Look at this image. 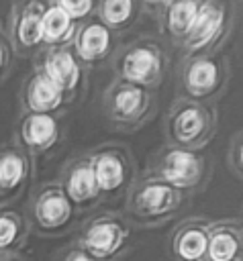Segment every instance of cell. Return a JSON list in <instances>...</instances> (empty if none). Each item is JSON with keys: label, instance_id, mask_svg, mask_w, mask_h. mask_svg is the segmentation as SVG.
Returning a JSON list of instances; mask_svg holds the SVG:
<instances>
[{"label": "cell", "instance_id": "6da1fadb", "mask_svg": "<svg viewBox=\"0 0 243 261\" xmlns=\"http://www.w3.org/2000/svg\"><path fill=\"white\" fill-rule=\"evenodd\" d=\"M74 243L96 261H118L131 249V226L118 214H100L80 228Z\"/></svg>", "mask_w": 243, "mask_h": 261}, {"label": "cell", "instance_id": "7a4b0ae2", "mask_svg": "<svg viewBox=\"0 0 243 261\" xmlns=\"http://www.w3.org/2000/svg\"><path fill=\"white\" fill-rule=\"evenodd\" d=\"M182 200L180 190L172 188L159 177H147L133 188L127 212L141 226H157L167 222L180 210Z\"/></svg>", "mask_w": 243, "mask_h": 261}, {"label": "cell", "instance_id": "3957f363", "mask_svg": "<svg viewBox=\"0 0 243 261\" xmlns=\"http://www.w3.org/2000/svg\"><path fill=\"white\" fill-rule=\"evenodd\" d=\"M76 206L59 186H45L31 202V228L41 237H59L71 228Z\"/></svg>", "mask_w": 243, "mask_h": 261}, {"label": "cell", "instance_id": "277c9868", "mask_svg": "<svg viewBox=\"0 0 243 261\" xmlns=\"http://www.w3.org/2000/svg\"><path fill=\"white\" fill-rule=\"evenodd\" d=\"M202 175H204V163L194 151L172 149L159 161L157 177L180 192L196 188Z\"/></svg>", "mask_w": 243, "mask_h": 261}, {"label": "cell", "instance_id": "5b68a950", "mask_svg": "<svg viewBox=\"0 0 243 261\" xmlns=\"http://www.w3.org/2000/svg\"><path fill=\"white\" fill-rule=\"evenodd\" d=\"M210 224L212 222L206 218H186L180 222L169 239L172 261H204Z\"/></svg>", "mask_w": 243, "mask_h": 261}, {"label": "cell", "instance_id": "8992f818", "mask_svg": "<svg viewBox=\"0 0 243 261\" xmlns=\"http://www.w3.org/2000/svg\"><path fill=\"white\" fill-rule=\"evenodd\" d=\"M204 261H243V226L233 220L212 222Z\"/></svg>", "mask_w": 243, "mask_h": 261}, {"label": "cell", "instance_id": "52a82bcc", "mask_svg": "<svg viewBox=\"0 0 243 261\" xmlns=\"http://www.w3.org/2000/svg\"><path fill=\"white\" fill-rule=\"evenodd\" d=\"M61 188L67 194V198L71 200V204L78 208H90L100 200V192L96 186V177H94L90 159L74 163L67 169Z\"/></svg>", "mask_w": 243, "mask_h": 261}, {"label": "cell", "instance_id": "ba28073f", "mask_svg": "<svg viewBox=\"0 0 243 261\" xmlns=\"http://www.w3.org/2000/svg\"><path fill=\"white\" fill-rule=\"evenodd\" d=\"M100 196H114L129 181V165L116 153H98L90 159Z\"/></svg>", "mask_w": 243, "mask_h": 261}, {"label": "cell", "instance_id": "9c48e42d", "mask_svg": "<svg viewBox=\"0 0 243 261\" xmlns=\"http://www.w3.org/2000/svg\"><path fill=\"white\" fill-rule=\"evenodd\" d=\"M31 226L27 218L14 208H0V255L10 257L27 245Z\"/></svg>", "mask_w": 243, "mask_h": 261}, {"label": "cell", "instance_id": "30bf717a", "mask_svg": "<svg viewBox=\"0 0 243 261\" xmlns=\"http://www.w3.org/2000/svg\"><path fill=\"white\" fill-rule=\"evenodd\" d=\"M29 177V163L16 151L0 153V200L14 198Z\"/></svg>", "mask_w": 243, "mask_h": 261}, {"label": "cell", "instance_id": "8fae6325", "mask_svg": "<svg viewBox=\"0 0 243 261\" xmlns=\"http://www.w3.org/2000/svg\"><path fill=\"white\" fill-rule=\"evenodd\" d=\"M223 27V10L212 6V4H204L198 8L196 20L188 31L186 43L190 49H200L206 43L212 41V37L221 31Z\"/></svg>", "mask_w": 243, "mask_h": 261}, {"label": "cell", "instance_id": "7c38bea8", "mask_svg": "<svg viewBox=\"0 0 243 261\" xmlns=\"http://www.w3.org/2000/svg\"><path fill=\"white\" fill-rule=\"evenodd\" d=\"M45 77L63 94L67 90H74L80 82V67L71 53L57 51L45 61Z\"/></svg>", "mask_w": 243, "mask_h": 261}, {"label": "cell", "instance_id": "4fadbf2b", "mask_svg": "<svg viewBox=\"0 0 243 261\" xmlns=\"http://www.w3.org/2000/svg\"><path fill=\"white\" fill-rule=\"evenodd\" d=\"M22 141L35 151H45L57 141V122L49 114H33L22 124Z\"/></svg>", "mask_w": 243, "mask_h": 261}, {"label": "cell", "instance_id": "5bb4252c", "mask_svg": "<svg viewBox=\"0 0 243 261\" xmlns=\"http://www.w3.org/2000/svg\"><path fill=\"white\" fill-rule=\"evenodd\" d=\"M159 69V59L151 49H135L125 55L123 59V75L129 82L135 84H145L149 82Z\"/></svg>", "mask_w": 243, "mask_h": 261}, {"label": "cell", "instance_id": "9a60e30c", "mask_svg": "<svg viewBox=\"0 0 243 261\" xmlns=\"http://www.w3.org/2000/svg\"><path fill=\"white\" fill-rule=\"evenodd\" d=\"M206 118L200 108H186L174 122V135L182 145H194L204 135Z\"/></svg>", "mask_w": 243, "mask_h": 261}, {"label": "cell", "instance_id": "2e32d148", "mask_svg": "<svg viewBox=\"0 0 243 261\" xmlns=\"http://www.w3.org/2000/svg\"><path fill=\"white\" fill-rule=\"evenodd\" d=\"M110 45V33L102 24H90L84 29L78 41V53L84 61H94L100 59Z\"/></svg>", "mask_w": 243, "mask_h": 261}, {"label": "cell", "instance_id": "e0dca14e", "mask_svg": "<svg viewBox=\"0 0 243 261\" xmlns=\"http://www.w3.org/2000/svg\"><path fill=\"white\" fill-rule=\"evenodd\" d=\"M59 104H61V92L45 75L35 77V82L29 90V106L37 114H47L49 110L57 108Z\"/></svg>", "mask_w": 243, "mask_h": 261}, {"label": "cell", "instance_id": "ac0fdd59", "mask_svg": "<svg viewBox=\"0 0 243 261\" xmlns=\"http://www.w3.org/2000/svg\"><path fill=\"white\" fill-rule=\"evenodd\" d=\"M71 16L59 8L57 4L47 8L43 14H41V22H43V41L47 43H57V41H63L69 37L74 24H71Z\"/></svg>", "mask_w": 243, "mask_h": 261}, {"label": "cell", "instance_id": "d6986e66", "mask_svg": "<svg viewBox=\"0 0 243 261\" xmlns=\"http://www.w3.org/2000/svg\"><path fill=\"white\" fill-rule=\"evenodd\" d=\"M218 82V69L212 61L208 59H202V61H196L190 69H188V75H186V84H188V90L194 94V96H204L208 94Z\"/></svg>", "mask_w": 243, "mask_h": 261}, {"label": "cell", "instance_id": "ffe728a7", "mask_svg": "<svg viewBox=\"0 0 243 261\" xmlns=\"http://www.w3.org/2000/svg\"><path fill=\"white\" fill-rule=\"evenodd\" d=\"M147 108V94L141 88L127 86L114 96V114L118 118H135Z\"/></svg>", "mask_w": 243, "mask_h": 261}, {"label": "cell", "instance_id": "44dd1931", "mask_svg": "<svg viewBox=\"0 0 243 261\" xmlns=\"http://www.w3.org/2000/svg\"><path fill=\"white\" fill-rule=\"evenodd\" d=\"M198 14V4L194 0H178L169 6L167 12V24L172 33L176 35H188L190 27L194 24Z\"/></svg>", "mask_w": 243, "mask_h": 261}, {"label": "cell", "instance_id": "7402d4cb", "mask_svg": "<svg viewBox=\"0 0 243 261\" xmlns=\"http://www.w3.org/2000/svg\"><path fill=\"white\" fill-rule=\"evenodd\" d=\"M18 39L22 45L33 47L43 41V22L41 16L35 12H25L18 22Z\"/></svg>", "mask_w": 243, "mask_h": 261}, {"label": "cell", "instance_id": "603a6c76", "mask_svg": "<svg viewBox=\"0 0 243 261\" xmlns=\"http://www.w3.org/2000/svg\"><path fill=\"white\" fill-rule=\"evenodd\" d=\"M131 12H133L131 0H104V4H102V16L112 27L127 22Z\"/></svg>", "mask_w": 243, "mask_h": 261}, {"label": "cell", "instance_id": "cb8c5ba5", "mask_svg": "<svg viewBox=\"0 0 243 261\" xmlns=\"http://www.w3.org/2000/svg\"><path fill=\"white\" fill-rule=\"evenodd\" d=\"M57 6L63 8L71 18H82L92 10V0H57Z\"/></svg>", "mask_w": 243, "mask_h": 261}, {"label": "cell", "instance_id": "d4e9b609", "mask_svg": "<svg viewBox=\"0 0 243 261\" xmlns=\"http://www.w3.org/2000/svg\"><path fill=\"white\" fill-rule=\"evenodd\" d=\"M53 261H96L94 257H90L80 245H76V243H71V245H67V247H63L57 255H55V259Z\"/></svg>", "mask_w": 243, "mask_h": 261}, {"label": "cell", "instance_id": "484cf974", "mask_svg": "<svg viewBox=\"0 0 243 261\" xmlns=\"http://www.w3.org/2000/svg\"><path fill=\"white\" fill-rule=\"evenodd\" d=\"M237 161H239V167L243 169V143H241V147H239V153H237Z\"/></svg>", "mask_w": 243, "mask_h": 261}, {"label": "cell", "instance_id": "4316f807", "mask_svg": "<svg viewBox=\"0 0 243 261\" xmlns=\"http://www.w3.org/2000/svg\"><path fill=\"white\" fill-rule=\"evenodd\" d=\"M2 261H27V259H22L20 255H10V257H2Z\"/></svg>", "mask_w": 243, "mask_h": 261}, {"label": "cell", "instance_id": "83f0119b", "mask_svg": "<svg viewBox=\"0 0 243 261\" xmlns=\"http://www.w3.org/2000/svg\"><path fill=\"white\" fill-rule=\"evenodd\" d=\"M2 59H4V57H2V49H0V65H2Z\"/></svg>", "mask_w": 243, "mask_h": 261}, {"label": "cell", "instance_id": "f1b7e54d", "mask_svg": "<svg viewBox=\"0 0 243 261\" xmlns=\"http://www.w3.org/2000/svg\"><path fill=\"white\" fill-rule=\"evenodd\" d=\"M0 261H2V255H0Z\"/></svg>", "mask_w": 243, "mask_h": 261}, {"label": "cell", "instance_id": "f546056e", "mask_svg": "<svg viewBox=\"0 0 243 261\" xmlns=\"http://www.w3.org/2000/svg\"><path fill=\"white\" fill-rule=\"evenodd\" d=\"M153 2H157V0H153Z\"/></svg>", "mask_w": 243, "mask_h": 261}]
</instances>
